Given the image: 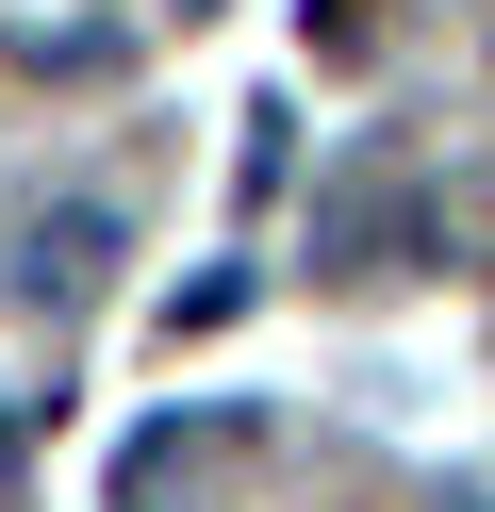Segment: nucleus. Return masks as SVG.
<instances>
[{
	"label": "nucleus",
	"mask_w": 495,
	"mask_h": 512,
	"mask_svg": "<svg viewBox=\"0 0 495 512\" xmlns=\"http://www.w3.org/2000/svg\"><path fill=\"white\" fill-rule=\"evenodd\" d=\"M396 248H413V166H396V149H347L330 199H314V265L330 281H380Z\"/></svg>",
	"instance_id": "1"
},
{
	"label": "nucleus",
	"mask_w": 495,
	"mask_h": 512,
	"mask_svg": "<svg viewBox=\"0 0 495 512\" xmlns=\"http://www.w3.org/2000/svg\"><path fill=\"white\" fill-rule=\"evenodd\" d=\"M99 248H116V199L33 215V232H17V298H83V281H99Z\"/></svg>",
	"instance_id": "2"
},
{
	"label": "nucleus",
	"mask_w": 495,
	"mask_h": 512,
	"mask_svg": "<svg viewBox=\"0 0 495 512\" xmlns=\"http://www.w3.org/2000/svg\"><path fill=\"white\" fill-rule=\"evenodd\" d=\"M0 463H17V430H0Z\"/></svg>",
	"instance_id": "3"
}]
</instances>
